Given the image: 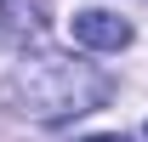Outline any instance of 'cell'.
Wrapping results in <instances>:
<instances>
[{"mask_svg":"<svg viewBox=\"0 0 148 142\" xmlns=\"http://www.w3.org/2000/svg\"><path fill=\"white\" fill-rule=\"evenodd\" d=\"M108 80L91 68V63H74V57H34V63H23L12 74V85L6 97L23 108V114H34V119H69V114H91V108L108 102Z\"/></svg>","mask_w":148,"mask_h":142,"instance_id":"1","label":"cell"},{"mask_svg":"<svg viewBox=\"0 0 148 142\" xmlns=\"http://www.w3.org/2000/svg\"><path fill=\"white\" fill-rule=\"evenodd\" d=\"M69 34L74 46H86V51H125L131 46V23L103 12V6H86V12H74L69 17Z\"/></svg>","mask_w":148,"mask_h":142,"instance_id":"2","label":"cell"},{"mask_svg":"<svg viewBox=\"0 0 148 142\" xmlns=\"http://www.w3.org/2000/svg\"><path fill=\"white\" fill-rule=\"evenodd\" d=\"M0 23H6V40L29 51L51 23V0H0Z\"/></svg>","mask_w":148,"mask_h":142,"instance_id":"3","label":"cell"},{"mask_svg":"<svg viewBox=\"0 0 148 142\" xmlns=\"http://www.w3.org/2000/svg\"><path fill=\"white\" fill-rule=\"evenodd\" d=\"M86 142H125V137H86Z\"/></svg>","mask_w":148,"mask_h":142,"instance_id":"4","label":"cell"}]
</instances>
